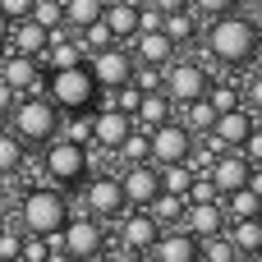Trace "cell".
<instances>
[{
  "label": "cell",
  "instance_id": "obj_1",
  "mask_svg": "<svg viewBox=\"0 0 262 262\" xmlns=\"http://www.w3.org/2000/svg\"><path fill=\"white\" fill-rule=\"evenodd\" d=\"M203 51L212 64H226V69H239L258 55V23L239 9L212 18V28L203 32Z\"/></svg>",
  "mask_w": 262,
  "mask_h": 262
},
{
  "label": "cell",
  "instance_id": "obj_2",
  "mask_svg": "<svg viewBox=\"0 0 262 262\" xmlns=\"http://www.w3.org/2000/svg\"><path fill=\"white\" fill-rule=\"evenodd\" d=\"M69 216H74V212H69V198H64V189H55V184H32V189H23V198H18V226H23L28 235L51 239V235L64 230Z\"/></svg>",
  "mask_w": 262,
  "mask_h": 262
},
{
  "label": "cell",
  "instance_id": "obj_3",
  "mask_svg": "<svg viewBox=\"0 0 262 262\" xmlns=\"http://www.w3.org/2000/svg\"><path fill=\"white\" fill-rule=\"evenodd\" d=\"M41 92H46V101H51V106L64 115V111H92L101 88L92 83L88 60H78V64H64V69H46Z\"/></svg>",
  "mask_w": 262,
  "mask_h": 262
},
{
  "label": "cell",
  "instance_id": "obj_4",
  "mask_svg": "<svg viewBox=\"0 0 262 262\" xmlns=\"http://www.w3.org/2000/svg\"><path fill=\"white\" fill-rule=\"evenodd\" d=\"M60 129V111L46 101V92H18L9 106V134L23 143H51Z\"/></svg>",
  "mask_w": 262,
  "mask_h": 262
},
{
  "label": "cell",
  "instance_id": "obj_5",
  "mask_svg": "<svg viewBox=\"0 0 262 262\" xmlns=\"http://www.w3.org/2000/svg\"><path fill=\"white\" fill-rule=\"evenodd\" d=\"M41 147H46V152H41V175H46V184H55V189H78V184L92 175L88 147L64 143V138H51V143H41Z\"/></svg>",
  "mask_w": 262,
  "mask_h": 262
},
{
  "label": "cell",
  "instance_id": "obj_6",
  "mask_svg": "<svg viewBox=\"0 0 262 262\" xmlns=\"http://www.w3.org/2000/svg\"><path fill=\"white\" fill-rule=\"evenodd\" d=\"M55 244H60V253H69L74 262H92V258L106 253V226L92 221V216H69L64 230L55 235Z\"/></svg>",
  "mask_w": 262,
  "mask_h": 262
},
{
  "label": "cell",
  "instance_id": "obj_7",
  "mask_svg": "<svg viewBox=\"0 0 262 262\" xmlns=\"http://www.w3.org/2000/svg\"><path fill=\"white\" fill-rule=\"evenodd\" d=\"M78 189H83V216H92V221L106 226V221H115L124 212V193H120V180L115 175H106V170L101 175H88Z\"/></svg>",
  "mask_w": 262,
  "mask_h": 262
},
{
  "label": "cell",
  "instance_id": "obj_8",
  "mask_svg": "<svg viewBox=\"0 0 262 262\" xmlns=\"http://www.w3.org/2000/svg\"><path fill=\"white\" fill-rule=\"evenodd\" d=\"M207 69L203 64H193V60H170L166 69H161V92L170 97V106H184V101H193V97H203L207 92Z\"/></svg>",
  "mask_w": 262,
  "mask_h": 262
},
{
  "label": "cell",
  "instance_id": "obj_9",
  "mask_svg": "<svg viewBox=\"0 0 262 262\" xmlns=\"http://www.w3.org/2000/svg\"><path fill=\"white\" fill-rule=\"evenodd\" d=\"M88 74H92V83L97 88H120V83H129L134 78V55H129V46H101V51H92L88 55Z\"/></svg>",
  "mask_w": 262,
  "mask_h": 262
},
{
  "label": "cell",
  "instance_id": "obj_10",
  "mask_svg": "<svg viewBox=\"0 0 262 262\" xmlns=\"http://www.w3.org/2000/svg\"><path fill=\"white\" fill-rule=\"evenodd\" d=\"M147 147H152V166H175V161H184V157H189L193 134H189V129H180V124H175V115H170L166 124L147 129Z\"/></svg>",
  "mask_w": 262,
  "mask_h": 262
},
{
  "label": "cell",
  "instance_id": "obj_11",
  "mask_svg": "<svg viewBox=\"0 0 262 262\" xmlns=\"http://www.w3.org/2000/svg\"><path fill=\"white\" fill-rule=\"evenodd\" d=\"M115 235H120V249H124V258H129V253H147L152 239L161 235V226H157L143 207H134V212L124 207V212L115 216Z\"/></svg>",
  "mask_w": 262,
  "mask_h": 262
},
{
  "label": "cell",
  "instance_id": "obj_12",
  "mask_svg": "<svg viewBox=\"0 0 262 262\" xmlns=\"http://www.w3.org/2000/svg\"><path fill=\"white\" fill-rule=\"evenodd\" d=\"M120 193H124V207H147L157 193H161V180H157V166L152 161H138V166H124L120 175Z\"/></svg>",
  "mask_w": 262,
  "mask_h": 262
},
{
  "label": "cell",
  "instance_id": "obj_13",
  "mask_svg": "<svg viewBox=\"0 0 262 262\" xmlns=\"http://www.w3.org/2000/svg\"><path fill=\"white\" fill-rule=\"evenodd\" d=\"M0 78H5L14 92H41V83H46V69H41V60H32V55L0 51Z\"/></svg>",
  "mask_w": 262,
  "mask_h": 262
},
{
  "label": "cell",
  "instance_id": "obj_14",
  "mask_svg": "<svg viewBox=\"0 0 262 262\" xmlns=\"http://www.w3.org/2000/svg\"><path fill=\"white\" fill-rule=\"evenodd\" d=\"M124 46H129L134 64H152V69H166V64L180 55V46H175V41H170L161 28H157V32H134Z\"/></svg>",
  "mask_w": 262,
  "mask_h": 262
},
{
  "label": "cell",
  "instance_id": "obj_15",
  "mask_svg": "<svg viewBox=\"0 0 262 262\" xmlns=\"http://www.w3.org/2000/svg\"><path fill=\"white\" fill-rule=\"evenodd\" d=\"M226 226H230V221H226L221 198H216V203H184V216H180V230H184V235L212 239V235H221Z\"/></svg>",
  "mask_w": 262,
  "mask_h": 262
},
{
  "label": "cell",
  "instance_id": "obj_16",
  "mask_svg": "<svg viewBox=\"0 0 262 262\" xmlns=\"http://www.w3.org/2000/svg\"><path fill=\"white\" fill-rule=\"evenodd\" d=\"M134 129V120L124 115V111H115V106H92V143L88 147H106V152H115L120 147V138Z\"/></svg>",
  "mask_w": 262,
  "mask_h": 262
},
{
  "label": "cell",
  "instance_id": "obj_17",
  "mask_svg": "<svg viewBox=\"0 0 262 262\" xmlns=\"http://www.w3.org/2000/svg\"><path fill=\"white\" fill-rule=\"evenodd\" d=\"M207 180H212V189H216V193L226 198L230 189H244V184L253 180V166H249V161H244V157H239L235 147H226V152H221V157L212 161Z\"/></svg>",
  "mask_w": 262,
  "mask_h": 262
},
{
  "label": "cell",
  "instance_id": "obj_18",
  "mask_svg": "<svg viewBox=\"0 0 262 262\" xmlns=\"http://www.w3.org/2000/svg\"><path fill=\"white\" fill-rule=\"evenodd\" d=\"M253 129H258V111H249V106H235V111H226V115L212 120V138L221 147H239Z\"/></svg>",
  "mask_w": 262,
  "mask_h": 262
},
{
  "label": "cell",
  "instance_id": "obj_19",
  "mask_svg": "<svg viewBox=\"0 0 262 262\" xmlns=\"http://www.w3.org/2000/svg\"><path fill=\"white\" fill-rule=\"evenodd\" d=\"M147 253H152L157 262H198V239L184 235V230L175 226V230H161V235L152 239Z\"/></svg>",
  "mask_w": 262,
  "mask_h": 262
},
{
  "label": "cell",
  "instance_id": "obj_20",
  "mask_svg": "<svg viewBox=\"0 0 262 262\" xmlns=\"http://www.w3.org/2000/svg\"><path fill=\"white\" fill-rule=\"evenodd\" d=\"M101 23H106L111 37L124 46V41L138 32V0H106V5H101Z\"/></svg>",
  "mask_w": 262,
  "mask_h": 262
},
{
  "label": "cell",
  "instance_id": "obj_21",
  "mask_svg": "<svg viewBox=\"0 0 262 262\" xmlns=\"http://www.w3.org/2000/svg\"><path fill=\"white\" fill-rule=\"evenodd\" d=\"M46 28H37L32 18H14L9 23V41H5V51H18V55H32V60H41V51H46Z\"/></svg>",
  "mask_w": 262,
  "mask_h": 262
},
{
  "label": "cell",
  "instance_id": "obj_22",
  "mask_svg": "<svg viewBox=\"0 0 262 262\" xmlns=\"http://www.w3.org/2000/svg\"><path fill=\"white\" fill-rule=\"evenodd\" d=\"M221 207H226V221H244V216H262V184L258 175L244 184V189H230L226 198H221Z\"/></svg>",
  "mask_w": 262,
  "mask_h": 262
},
{
  "label": "cell",
  "instance_id": "obj_23",
  "mask_svg": "<svg viewBox=\"0 0 262 262\" xmlns=\"http://www.w3.org/2000/svg\"><path fill=\"white\" fill-rule=\"evenodd\" d=\"M212 120H216V111L207 106V97H193V101H184V106H175V124H180V129H189L193 138H203V134H212Z\"/></svg>",
  "mask_w": 262,
  "mask_h": 262
},
{
  "label": "cell",
  "instance_id": "obj_24",
  "mask_svg": "<svg viewBox=\"0 0 262 262\" xmlns=\"http://www.w3.org/2000/svg\"><path fill=\"white\" fill-rule=\"evenodd\" d=\"M226 239L235 244V253H249V258H258V253H262V216L230 221V226H226Z\"/></svg>",
  "mask_w": 262,
  "mask_h": 262
},
{
  "label": "cell",
  "instance_id": "obj_25",
  "mask_svg": "<svg viewBox=\"0 0 262 262\" xmlns=\"http://www.w3.org/2000/svg\"><path fill=\"white\" fill-rule=\"evenodd\" d=\"M170 115H175V106H170L166 92H143V101H138V111H134V129H157V124H166Z\"/></svg>",
  "mask_w": 262,
  "mask_h": 262
},
{
  "label": "cell",
  "instance_id": "obj_26",
  "mask_svg": "<svg viewBox=\"0 0 262 262\" xmlns=\"http://www.w3.org/2000/svg\"><path fill=\"white\" fill-rule=\"evenodd\" d=\"M161 32H166L175 46H189V41L198 37V14H193V9H170V14H161Z\"/></svg>",
  "mask_w": 262,
  "mask_h": 262
},
{
  "label": "cell",
  "instance_id": "obj_27",
  "mask_svg": "<svg viewBox=\"0 0 262 262\" xmlns=\"http://www.w3.org/2000/svg\"><path fill=\"white\" fill-rule=\"evenodd\" d=\"M55 138L88 147V143H92V111H64V115H60V129H55Z\"/></svg>",
  "mask_w": 262,
  "mask_h": 262
},
{
  "label": "cell",
  "instance_id": "obj_28",
  "mask_svg": "<svg viewBox=\"0 0 262 262\" xmlns=\"http://www.w3.org/2000/svg\"><path fill=\"white\" fill-rule=\"evenodd\" d=\"M23 166H28V143L5 129V134H0V180H14Z\"/></svg>",
  "mask_w": 262,
  "mask_h": 262
},
{
  "label": "cell",
  "instance_id": "obj_29",
  "mask_svg": "<svg viewBox=\"0 0 262 262\" xmlns=\"http://www.w3.org/2000/svg\"><path fill=\"white\" fill-rule=\"evenodd\" d=\"M143 212H147L161 230H175V226H180V216H184V198H175V193H157Z\"/></svg>",
  "mask_w": 262,
  "mask_h": 262
},
{
  "label": "cell",
  "instance_id": "obj_30",
  "mask_svg": "<svg viewBox=\"0 0 262 262\" xmlns=\"http://www.w3.org/2000/svg\"><path fill=\"white\" fill-rule=\"evenodd\" d=\"M115 161L124 166H138V161H152V147H147V129H129L115 147Z\"/></svg>",
  "mask_w": 262,
  "mask_h": 262
},
{
  "label": "cell",
  "instance_id": "obj_31",
  "mask_svg": "<svg viewBox=\"0 0 262 262\" xmlns=\"http://www.w3.org/2000/svg\"><path fill=\"white\" fill-rule=\"evenodd\" d=\"M60 5H64V28L78 32V28H88V23L101 18V5L106 0H60Z\"/></svg>",
  "mask_w": 262,
  "mask_h": 262
},
{
  "label": "cell",
  "instance_id": "obj_32",
  "mask_svg": "<svg viewBox=\"0 0 262 262\" xmlns=\"http://www.w3.org/2000/svg\"><path fill=\"white\" fill-rule=\"evenodd\" d=\"M157 180H161V193L184 198V193H189V184H193V170H189L184 161H175V166H157Z\"/></svg>",
  "mask_w": 262,
  "mask_h": 262
},
{
  "label": "cell",
  "instance_id": "obj_33",
  "mask_svg": "<svg viewBox=\"0 0 262 262\" xmlns=\"http://www.w3.org/2000/svg\"><path fill=\"white\" fill-rule=\"evenodd\" d=\"M28 18H32L37 28H46V32H55V28H64V5H60V0H32V9H28Z\"/></svg>",
  "mask_w": 262,
  "mask_h": 262
},
{
  "label": "cell",
  "instance_id": "obj_34",
  "mask_svg": "<svg viewBox=\"0 0 262 262\" xmlns=\"http://www.w3.org/2000/svg\"><path fill=\"white\" fill-rule=\"evenodd\" d=\"M46 253H51V244H46L41 235H28V230H23V244H18V262H41Z\"/></svg>",
  "mask_w": 262,
  "mask_h": 262
},
{
  "label": "cell",
  "instance_id": "obj_35",
  "mask_svg": "<svg viewBox=\"0 0 262 262\" xmlns=\"http://www.w3.org/2000/svg\"><path fill=\"white\" fill-rule=\"evenodd\" d=\"M244 0H189V9L193 14H207V18H221V14H230V9H239Z\"/></svg>",
  "mask_w": 262,
  "mask_h": 262
},
{
  "label": "cell",
  "instance_id": "obj_36",
  "mask_svg": "<svg viewBox=\"0 0 262 262\" xmlns=\"http://www.w3.org/2000/svg\"><path fill=\"white\" fill-rule=\"evenodd\" d=\"M18 244H23V226H0V258H18Z\"/></svg>",
  "mask_w": 262,
  "mask_h": 262
},
{
  "label": "cell",
  "instance_id": "obj_37",
  "mask_svg": "<svg viewBox=\"0 0 262 262\" xmlns=\"http://www.w3.org/2000/svg\"><path fill=\"white\" fill-rule=\"evenodd\" d=\"M157 28H161V9L138 5V32H157Z\"/></svg>",
  "mask_w": 262,
  "mask_h": 262
},
{
  "label": "cell",
  "instance_id": "obj_38",
  "mask_svg": "<svg viewBox=\"0 0 262 262\" xmlns=\"http://www.w3.org/2000/svg\"><path fill=\"white\" fill-rule=\"evenodd\" d=\"M28 9H32V0H0V14L14 23V18H28Z\"/></svg>",
  "mask_w": 262,
  "mask_h": 262
},
{
  "label": "cell",
  "instance_id": "obj_39",
  "mask_svg": "<svg viewBox=\"0 0 262 262\" xmlns=\"http://www.w3.org/2000/svg\"><path fill=\"white\" fill-rule=\"evenodd\" d=\"M143 5H152V9H161V14H170V9H189V0H143Z\"/></svg>",
  "mask_w": 262,
  "mask_h": 262
},
{
  "label": "cell",
  "instance_id": "obj_40",
  "mask_svg": "<svg viewBox=\"0 0 262 262\" xmlns=\"http://www.w3.org/2000/svg\"><path fill=\"white\" fill-rule=\"evenodd\" d=\"M14 97H18V92H14V88L0 78V111H9V106H14Z\"/></svg>",
  "mask_w": 262,
  "mask_h": 262
},
{
  "label": "cell",
  "instance_id": "obj_41",
  "mask_svg": "<svg viewBox=\"0 0 262 262\" xmlns=\"http://www.w3.org/2000/svg\"><path fill=\"white\" fill-rule=\"evenodd\" d=\"M41 262H74V258H69V253H60V249H51V253H46Z\"/></svg>",
  "mask_w": 262,
  "mask_h": 262
},
{
  "label": "cell",
  "instance_id": "obj_42",
  "mask_svg": "<svg viewBox=\"0 0 262 262\" xmlns=\"http://www.w3.org/2000/svg\"><path fill=\"white\" fill-rule=\"evenodd\" d=\"M5 41H9V18L0 14V51H5Z\"/></svg>",
  "mask_w": 262,
  "mask_h": 262
},
{
  "label": "cell",
  "instance_id": "obj_43",
  "mask_svg": "<svg viewBox=\"0 0 262 262\" xmlns=\"http://www.w3.org/2000/svg\"><path fill=\"white\" fill-rule=\"evenodd\" d=\"M124 262H157V258H152V253H129Z\"/></svg>",
  "mask_w": 262,
  "mask_h": 262
},
{
  "label": "cell",
  "instance_id": "obj_44",
  "mask_svg": "<svg viewBox=\"0 0 262 262\" xmlns=\"http://www.w3.org/2000/svg\"><path fill=\"white\" fill-rule=\"evenodd\" d=\"M92 262H124V258H115V253H101V258H92Z\"/></svg>",
  "mask_w": 262,
  "mask_h": 262
},
{
  "label": "cell",
  "instance_id": "obj_45",
  "mask_svg": "<svg viewBox=\"0 0 262 262\" xmlns=\"http://www.w3.org/2000/svg\"><path fill=\"white\" fill-rule=\"evenodd\" d=\"M5 129H9V111H0V134H5Z\"/></svg>",
  "mask_w": 262,
  "mask_h": 262
},
{
  "label": "cell",
  "instance_id": "obj_46",
  "mask_svg": "<svg viewBox=\"0 0 262 262\" xmlns=\"http://www.w3.org/2000/svg\"><path fill=\"white\" fill-rule=\"evenodd\" d=\"M0 262H18V258H0Z\"/></svg>",
  "mask_w": 262,
  "mask_h": 262
},
{
  "label": "cell",
  "instance_id": "obj_47",
  "mask_svg": "<svg viewBox=\"0 0 262 262\" xmlns=\"http://www.w3.org/2000/svg\"><path fill=\"white\" fill-rule=\"evenodd\" d=\"M0 193H5V189H0Z\"/></svg>",
  "mask_w": 262,
  "mask_h": 262
}]
</instances>
